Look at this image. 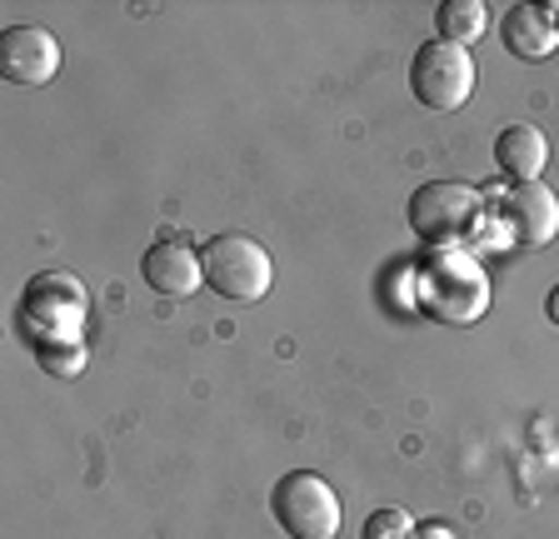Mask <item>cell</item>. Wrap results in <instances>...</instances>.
Here are the masks:
<instances>
[{"label":"cell","instance_id":"obj_1","mask_svg":"<svg viewBox=\"0 0 559 539\" xmlns=\"http://www.w3.org/2000/svg\"><path fill=\"white\" fill-rule=\"evenodd\" d=\"M200 265H205V285L221 300H235V306H255L265 300L270 285H275V260L260 240L240 230L210 235L205 250H200Z\"/></svg>","mask_w":559,"mask_h":539},{"label":"cell","instance_id":"obj_2","mask_svg":"<svg viewBox=\"0 0 559 539\" xmlns=\"http://www.w3.org/2000/svg\"><path fill=\"white\" fill-rule=\"evenodd\" d=\"M270 515L290 539H335L340 535V494L330 490L325 475L314 469H290L270 490Z\"/></svg>","mask_w":559,"mask_h":539},{"label":"cell","instance_id":"obj_3","mask_svg":"<svg viewBox=\"0 0 559 539\" xmlns=\"http://www.w3.org/2000/svg\"><path fill=\"white\" fill-rule=\"evenodd\" d=\"M409 91L425 110H460L475 95V56L450 40H425L409 60Z\"/></svg>","mask_w":559,"mask_h":539},{"label":"cell","instance_id":"obj_4","mask_svg":"<svg viewBox=\"0 0 559 539\" xmlns=\"http://www.w3.org/2000/svg\"><path fill=\"white\" fill-rule=\"evenodd\" d=\"M479 215V195L469 185H454V180H430L409 195V225H415L419 240L444 245L454 235H465Z\"/></svg>","mask_w":559,"mask_h":539},{"label":"cell","instance_id":"obj_5","mask_svg":"<svg viewBox=\"0 0 559 539\" xmlns=\"http://www.w3.org/2000/svg\"><path fill=\"white\" fill-rule=\"evenodd\" d=\"M60 71V40L46 25H11L0 36V75L11 85H46Z\"/></svg>","mask_w":559,"mask_h":539},{"label":"cell","instance_id":"obj_6","mask_svg":"<svg viewBox=\"0 0 559 539\" xmlns=\"http://www.w3.org/2000/svg\"><path fill=\"white\" fill-rule=\"evenodd\" d=\"M140 275H145V285H151L155 295H165V300H190V295L205 285V265H200V250L190 245V240H155L151 250H145V260H140Z\"/></svg>","mask_w":559,"mask_h":539},{"label":"cell","instance_id":"obj_7","mask_svg":"<svg viewBox=\"0 0 559 539\" xmlns=\"http://www.w3.org/2000/svg\"><path fill=\"white\" fill-rule=\"evenodd\" d=\"M504 225H510V240L524 250H539L559 235V195L545 180H530V185H514L504 195Z\"/></svg>","mask_w":559,"mask_h":539},{"label":"cell","instance_id":"obj_8","mask_svg":"<svg viewBox=\"0 0 559 539\" xmlns=\"http://www.w3.org/2000/svg\"><path fill=\"white\" fill-rule=\"evenodd\" d=\"M495 165H500L514 185L539 180V176H545V165H549L545 130H535V125H504L500 135H495Z\"/></svg>","mask_w":559,"mask_h":539},{"label":"cell","instance_id":"obj_9","mask_svg":"<svg viewBox=\"0 0 559 539\" xmlns=\"http://www.w3.org/2000/svg\"><path fill=\"white\" fill-rule=\"evenodd\" d=\"M500 40L514 60H545L559 46V25L549 21L545 5H514L500 21Z\"/></svg>","mask_w":559,"mask_h":539},{"label":"cell","instance_id":"obj_10","mask_svg":"<svg viewBox=\"0 0 559 539\" xmlns=\"http://www.w3.org/2000/svg\"><path fill=\"white\" fill-rule=\"evenodd\" d=\"M435 21H440V40L469 50V40H479L489 31V5L485 0H444Z\"/></svg>","mask_w":559,"mask_h":539},{"label":"cell","instance_id":"obj_11","mask_svg":"<svg viewBox=\"0 0 559 539\" xmlns=\"http://www.w3.org/2000/svg\"><path fill=\"white\" fill-rule=\"evenodd\" d=\"M360 539H415V519H409L405 510H374V515L365 519Z\"/></svg>","mask_w":559,"mask_h":539},{"label":"cell","instance_id":"obj_12","mask_svg":"<svg viewBox=\"0 0 559 539\" xmlns=\"http://www.w3.org/2000/svg\"><path fill=\"white\" fill-rule=\"evenodd\" d=\"M35 360L46 364V370H56L60 380H75L85 370V360H91V355H85L81 340H70L66 350H50V345H40V350H35Z\"/></svg>","mask_w":559,"mask_h":539},{"label":"cell","instance_id":"obj_13","mask_svg":"<svg viewBox=\"0 0 559 539\" xmlns=\"http://www.w3.org/2000/svg\"><path fill=\"white\" fill-rule=\"evenodd\" d=\"M415 539H454L450 525H415Z\"/></svg>","mask_w":559,"mask_h":539},{"label":"cell","instance_id":"obj_14","mask_svg":"<svg viewBox=\"0 0 559 539\" xmlns=\"http://www.w3.org/2000/svg\"><path fill=\"white\" fill-rule=\"evenodd\" d=\"M549 320H559V290L549 295Z\"/></svg>","mask_w":559,"mask_h":539},{"label":"cell","instance_id":"obj_15","mask_svg":"<svg viewBox=\"0 0 559 539\" xmlns=\"http://www.w3.org/2000/svg\"><path fill=\"white\" fill-rule=\"evenodd\" d=\"M545 11H549V21H555V25H559V5H545Z\"/></svg>","mask_w":559,"mask_h":539}]
</instances>
